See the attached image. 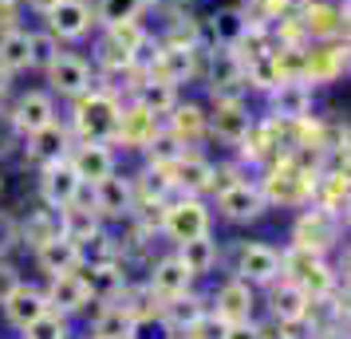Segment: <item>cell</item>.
<instances>
[{
    "label": "cell",
    "mask_w": 351,
    "mask_h": 339,
    "mask_svg": "<svg viewBox=\"0 0 351 339\" xmlns=\"http://www.w3.org/2000/svg\"><path fill=\"white\" fill-rule=\"evenodd\" d=\"M119 114H123V107H119L111 95H103V91H83V95L75 99L71 130L80 134V142H107V138H114V130H119Z\"/></svg>",
    "instance_id": "obj_1"
},
{
    "label": "cell",
    "mask_w": 351,
    "mask_h": 339,
    "mask_svg": "<svg viewBox=\"0 0 351 339\" xmlns=\"http://www.w3.org/2000/svg\"><path fill=\"white\" fill-rule=\"evenodd\" d=\"M48 91L60 99H80L83 91H91V64L75 55V51H56V60L44 67Z\"/></svg>",
    "instance_id": "obj_2"
},
{
    "label": "cell",
    "mask_w": 351,
    "mask_h": 339,
    "mask_svg": "<svg viewBox=\"0 0 351 339\" xmlns=\"http://www.w3.org/2000/svg\"><path fill=\"white\" fill-rule=\"evenodd\" d=\"M280 260H285V273L292 284H300L312 300H324L328 292L335 288V276L328 273V264H324V257H316V253H304V249H292V253H280Z\"/></svg>",
    "instance_id": "obj_3"
},
{
    "label": "cell",
    "mask_w": 351,
    "mask_h": 339,
    "mask_svg": "<svg viewBox=\"0 0 351 339\" xmlns=\"http://www.w3.org/2000/svg\"><path fill=\"white\" fill-rule=\"evenodd\" d=\"M162 233L170 237L174 244L190 241V237H202V233H209V210L202 197H182V201H174V205H166V213H162Z\"/></svg>",
    "instance_id": "obj_4"
},
{
    "label": "cell",
    "mask_w": 351,
    "mask_h": 339,
    "mask_svg": "<svg viewBox=\"0 0 351 339\" xmlns=\"http://www.w3.org/2000/svg\"><path fill=\"white\" fill-rule=\"evenodd\" d=\"M83 186L75 178V170H71V162L67 158H56V162H44V174H40V197H44V205L48 210H67L71 201H80L83 197Z\"/></svg>",
    "instance_id": "obj_5"
},
{
    "label": "cell",
    "mask_w": 351,
    "mask_h": 339,
    "mask_svg": "<svg viewBox=\"0 0 351 339\" xmlns=\"http://www.w3.org/2000/svg\"><path fill=\"white\" fill-rule=\"evenodd\" d=\"M285 276V260H280V253L272 249V244L265 241H249L241 244L237 253V280H245V284H276Z\"/></svg>",
    "instance_id": "obj_6"
},
{
    "label": "cell",
    "mask_w": 351,
    "mask_h": 339,
    "mask_svg": "<svg viewBox=\"0 0 351 339\" xmlns=\"http://www.w3.org/2000/svg\"><path fill=\"white\" fill-rule=\"evenodd\" d=\"M44 20H48V32L56 40H83L95 28V12L87 0H56L44 12Z\"/></svg>",
    "instance_id": "obj_7"
},
{
    "label": "cell",
    "mask_w": 351,
    "mask_h": 339,
    "mask_svg": "<svg viewBox=\"0 0 351 339\" xmlns=\"http://www.w3.org/2000/svg\"><path fill=\"white\" fill-rule=\"evenodd\" d=\"M44 300H48L51 312H60V316H80L87 312L91 304V288H87V276L75 268V273H60V276H48V292H44Z\"/></svg>",
    "instance_id": "obj_8"
},
{
    "label": "cell",
    "mask_w": 351,
    "mask_h": 339,
    "mask_svg": "<svg viewBox=\"0 0 351 339\" xmlns=\"http://www.w3.org/2000/svg\"><path fill=\"white\" fill-rule=\"evenodd\" d=\"M217 213L233 225H249L265 213V194L249 186V181H233V186H221L217 190Z\"/></svg>",
    "instance_id": "obj_9"
},
{
    "label": "cell",
    "mask_w": 351,
    "mask_h": 339,
    "mask_svg": "<svg viewBox=\"0 0 351 339\" xmlns=\"http://www.w3.org/2000/svg\"><path fill=\"white\" fill-rule=\"evenodd\" d=\"M292 237H296V249L324 257V253L335 244V237H339V221H335L332 210H308L300 221H296Z\"/></svg>",
    "instance_id": "obj_10"
},
{
    "label": "cell",
    "mask_w": 351,
    "mask_h": 339,
    "mask_svg": "<svg viewBox=\"0 0 351 339\" xmlns=\"http://www.w3.org/2000/svg\"><path fill=\"white\" fill-rule=\"evenodd\" d=\"M91 201H95V213L107 217V221H123L134 213V190H130V178L123 174H107L103 181L91 186Z\"/></svg>",
    "instance_id": "obj_11"
},
{
    "label": "cell",
    "mask_w": 351,
    "mask_h": 339,
    "mask_svg": "<svg viewBox=\"0 0 351 339\" xmlns=\"http://www.w3.org/2000/svg\"><path fill=\"white\" fill-rule=\"evenodd\" d=\"M253 307H256V292L253 284H245V280H225L221 288H217V296H213V316L221 323H249L253 320Z\"/></svg>",
    "instance_id": "obj_12"
},
{
    "label": "cell",
    "mask_w": 351,
    "mask_h": 339,
    "mask_svg": "<svg viewBox=\"0 0 351 339\" xmlns=\"http://www.w3.org/2000/svg\"><path fill=\"white\" fill-rule=\"evenodd\" d=\"M8 118H12L16 134H32V130L48 127V123H56V95L51 91H24V95H16Z\"/></svg>",
    "instance_id": "obj_13"
},
{
    "label": "cell",
    "mask_w": 351,
    "mask_h": 339,
    "mask_svg": "<svg viewBox=\"0 0 351 339\" xmlns=\"http://www.w3.org/2000/svg\"><path fill=\"white\" fill-rule=\"evenodd\" d=\"M67 162H71V170L83 186H95L107 174H114V154L107 142H75L67 150Z\"/></svg>",
    "instance_id": "obj_14"
},
{
    "label": "cell",
    "mask_w": 351,
    "mask_h": 339,
    "mask_svg": "<svg viewBox=\"0 0 351 339\" xmlns=\"http://www.w3.org/2000/svg\"><path fill=\"white\" fill-rule=\"evenodd\" d=\"M36 264H40L48 276L75 273V268L83 264V249H80L75 237H67L64 229H60L56 237H48L44 244H36Z\"/></svg>",
    "instance_id": "obj_15"
},
{
    "label": "cell",
    "mask_w": 351,
    "mask_h": 339,
    "mask_svg": "<svg viewBox=\"0 0 351 339\" xmlns=\"http://www.w3.org/2000/svg\"><path fill=\"white\" fill-rule=\"evenodd\" d=\"M269 288H272V296H269L272 323H280V327H296V323H304L312 296H308L300 284H292V280H280V284H269Z\"/></svg>",
    "instance_id": "obj_16"
},
{
    "label": "cell",
    "mask_w": 351,
    "mask_h": 339,
    "mask_svg": "<svg viewBox=\"0 0 351 339\" xmlns=\"http://www.w3.org/2000/svg\"><path fill=\"white\" fill-rule=\"evenodd\" d=\"M174 186L182 194H206V190H217V170H213V162L197 158V154H178L174 158Z\"/></svg>",
    "instance_id": "obj_17"
},
{
    "label": "cell",
    "mask_w": 351,
    "mask_h": 339,
    "mask_svg": "<svg viewBox=\"0 0 351 339\" xmlns=\"http://www.w3.org/2000/svg\"><path fill=\"white\" fill-rule=\"evenodd\" d=\"M190 284H193V276L186 273V264H182V260H178V257H162L158 264H154V273H150V284H146V288H150V296H154V300H162V304H166V300L186 296V292H190Z\"/></svg>",
    "instance_id": "obj_18"
},
{
    "label": "cell",
    "mask_w": 351,
    "mask_h": 339,
    "mask_svg": "<svg viewBox=\"0 0 351 339\" xmlns=\"http://www.w3.org/2000/svg\"><path fill=\"white\" fill-rule=\"evenodd\" d=\"M206 300L202 296H193V292H186V296H178V300H166L162 304V327L170 331V336H178V331H193L197 323L206 320Z\"/></svg>",
    "instance_id": "obj_19"
},
{
    "label": "cell",
    "mask_w": 351,
    "mask_h": 339,
    "mask_svg": "<svg viewBox=\"0 0 351 339\" xmlns=\"http://www.w3.org/2000/svg\"><path fill=\"white\" fill-rule=\"evenodd\" d=\"M0 307H4L8 327H16V331H20V327H28L32 320H40V316L48 312V300H44V292H40V288H32V284H24V280H20V288L12 292Z\"/></svg>",
    "instance_id": "obj_20"
},
{
    "label": "cell",
    "mask_w": 351,
    "mask_h": 339,
    "mask_svg": "<svg viewBox=\"0 0 351 339\" xmlns=\"http://www.w3.org/2000/svg\"><path fill=\"white\" fill-rule=\"evenodd\" d=\"M67 146H71V130L56 118L48 127H40L28 134V158L32 162H56V158H67Z\"/></svg>",
    "instance_id": "obj_21"
},
{
    "label": "cell",
    "mask_w": 351,
    "mask_h": 339,
    "mask_svg": "<svg viewBox=\"0 0 351 339\" xmlns=\"http://www.w3.org/2000/svg\"><path fill=\"white\" fill-rule=\"evenodd\" d=\"M28 67H32V32H24V28L0 32V71L16 75Z\"/></svg>",
    "instance_id": "obj_22"
},
{
    "label": "cell",
    "mask_w": 351,
    "mask_h": 339,
    "mask_svg": "<svg viewBox=\"0 0 351 339\" xmlns=\"http://www.w3.org/2000/svg\"><path fill=\"white\" fill-rule=\"evenodd\" d=\"M174 257L186 264V273H190V276H206V273H213V264H217V241H213L209 233L190 237V241L178 244Z\"/></svg>",
    "instance_id": "obj_23"
},
{
    "label": "cell",
    "mask_w": 351,
    "mask_h": 339,
    "mask_svg": "<svg viewBox=\"0 0 351 339\" xmlns=\"http://www.w3.org/2000/svg\"><path fill=\"white\" fill-rule=\"evenodd\" d=\"M209 130L229 146H241L249 142V134H253V123H249V114L241 111L237 103H229V107H217V114L209 118Z\"/></svg>",
    "instance_id": "obj_24"
},
{
    "label": "cell",
    "mask_w": 351,
    "mask_h": 339,
    "mask_svg": "<svg viewBox=\"0 0 351 339\" xmlns=\"http://www.w3.org/2000/svg\"><path fill=\"white\" fill-rule=\"evenodd\" d=\"M206 130H209V118L202 114V107H174V111H170V142L190 146V142H197Z\"/></svg>",
    "instance_id": "obj_25"
},
{
    "label": "cell",
    "mask_w": 351,
    "mask_h": 339,
    "mask_svg": "<svg viewBox=\"0 0 351 339\" xmlns=\"http://www.w3.org/2000/svg\"><path fill=\"white\" fill-rule=\"evenodd\" d=\"M134 312H130L127 304H107L103 312H99V320H95V339H130L134 336Z\"/></svg>",
    "instance_id": "obj_26"
},
{
    "label": "cell",
    "mask_w": 351,
    "mask_h": 339,
    "mask_svg": "<svg viewBox=\"0 0 351 339\" xmlns=\"http://www.w3.org/2000/svg\"><path fill=\"white\" fill-rule=\"evenodd\" d=\"M87 288H91V300H119L123 296V288H127V276L114 268L111 260H99V264H91V276H87Z\"/></svg>",
    "instance_id": "obj_27"
},
{
    "label": "cell",
    "mask_w": 351,
    "mask_h": 339,
    "mask_svg": "<svg viewBox=\"0 0 351 339\" xmlns=\"http://www.w3.org/2000/svg\"><path fill=\"white\" fill-rule=\"evenodd\" d=\"M308 107H312V91L304 83H280L272 91V111L280 114V118H304Z\"/></svg>",
    "instance_id": "obj_28"
},
{
    "label": "cell",
    "mask_w": 351,
    "mask_h": 339,
    "mask_svg": "<svg viewBox=\"0 0 351 339\" xmlns=\"http://www.w3.org/2000/svg\"><path fill=\"white\" fill-rule=\"evenodd\" d=\"M209 32H213V40H217V44L233 48L241 36L249 32V20L241 16L237 8H221V12H213V16H209Z\"/></svg>",
    "instance_id": "obj_29"
},
{
    "label": "cell",
    "mask_w": 351,
    "mask_h": 339,
    "mask_svg": "<svg viewBox=\"0 0 351 339\" xmlns=\"http://www.w3.org/2000/svg\"><path fill=\"white\" fill-rule=\"evenodd\" d=\"M60 233V213L56 210H36V213H28V221L20 225V241L24 244H44L48 237H56Z\"/></svg>",
    "instance_id": "obj_30"
},
{
    "label": "cell",
    "mask_w": 351,
    "mask_h": 339,
    "mask_svg": "<svg viewBox=\"0 0 351 339\" xmlns=\"http://www.w3.org/2000/svg\"><path fill=\"white\" fill-rule=\"evenodd\" d=\"M71 336V320L60 312H44L40 320H32L28 327H20V339H67Z\"/></svg>",
    "instance_id": "obj_31"
},
{
    "label": "cell",
    "mask_w": 351,
    "mask_h": 339,
    "mask_svg": "<svg viewBox=\"0 0 351 339\" xmlns=\"http://www.w3.org/2000/svg\"><path fill=\"white\" fill-rule=\"evenodd\" d=\"M146 0H99L95 16L107 24V28H114V24H134V20L143 16Z\"/></svg>",
    "instance_id": "obj_32"
},
{
    "label": "cell",
    "mask_w": 351,
    "mask_h": 339,
    "mask_svg": "<svg viewBox=\"0 0 351 339\" xmlns=\"http://www.w3.org/2000/svg\"><path fill=\"white\" fill-rule=\"evenodd\" d=\"M143 107L150 114H170L178 107V95H174V83H150L146 87V95H143Z\"/></svg>",
    "instance_id": "obj_33"
},
{
    "label": "cell",
    "mask_w": 351,
    "mask_h": 339,
    "mask_svg": "<svg viewBox=\"0 0 351 339\" xmlns=\"http://www.w3.org/2000/svg\"><path fill=\"white\" fill-rule=\"evenodd\" d=\"M162 64H166V83H182L193 71V51L170 48V51H162Z\"/></svg>",
    "instance_id": "obj_34"
},
{
    "label": "cell",
    "mask_w": 351,
    "mask_h": 339,
    "mask_svg": "<svg viewBox=\"0 0 351 339\" xmlns=\"http://www.w3.org/2000/svg\"><path fill=\"white\" fill-rule=\"evenodd\" d=\"M60 51V40L51 32H32V67H48Z\"/></svg>",
    "instance_id": "obj_35"
},
{
    "label": "cell",
    "mask_w": 351,
    "mask_h": 339,
    "mask_svg": "<svg viewBox=\"0 0 351 339\" xmlns=\"http://www.w3.org/2000/svg\"><path fill=\"white\" fill-rule=\"evenodd\" d=\"M16 244H20V221L12 217V213L0 210V257H4V253H12Z\"/></svg>",
    "instance_id": "obj_36"
},
{
    "label": "cell",
    "mask_w": 351,
    "mask_h": 339,
    "mask_svg": "<svg viewBox=\"0 0 351 339\" xmlns=\"http://www.w3.org/2000/svg\"><path fill=\"white\" fill-rule=\"evenodd\" d=\"M16 288H20V268H16V264H4V260H0V304H4V300H8Z\"/></svg>",
    "instance_id": "obj_37"
},
{
    "label": "cell",
    "mask_w": 351,
    "mask_h": 339,
    "mask_svg": "<svg viewBox=\"0 0 351 339\" xmlns=\"http://www.w3.org/2000/svg\"><path fill=\"white\" fill-rule=\"evenodd\" d=\"M16 127H12V118L8 114H0V158H8L12 150H16Z\"/></svg>",
    "instance_id": "obj_38"
},
{
    "label": "cell",
    "mask_w": 351,
    "mask_h": 339,
    "mask_svg": "<svg viewBox=\"0 0 351 339\" xmlns=\"http://www.w3.org/2000/svg\"><path fill=\"white\" fill-rule=\"evenodd\" d=\"M217 339H261V327H253V320L249 323H225Z\"/></svg>",
    "instance_id": "obj_39"
},
{
    "label": "cell",
    "mask_w": 351,
    "mask_h": 339,
    "mask_svg": "<svg viewBox=\"0 0 351 339\" xmlns=\"http://www.w3.org/2000/svg\"><path fill=\"white\" fill-rule=\"evenodd\" d=\"M316 339H348V331L339 327V323H332V327H319V336Z\"/></svg>",
    "instance_id": "obj_40"
},
{
    "label": "cell",
    "mask_w": 351,
    "mask_h": 339,
    "mask_svg": "<svg viewBox=\"0 0 351 339\" xmlns=\"http://www.w3.org/2000/svg\"><path fill=\"white\" fill-rule=\"evenodd\" d=\"M261 339H300V336H292L288 327H280V323H276V331H261Z\"/></svg>",
    "instance_id": "obj_41"
},
{
    "label": "cell",
    "mask_w": 351,
    "mask_h": 339,
    "mask_svg": "<svg viewBox=\"0 0 351 339\" xmlns=\"http://www.w3.org/2000/svg\"><path fill=\"white\" fill-rule=\"evenodd\" d=\"M146 4H154V8H166V12H174V8L190 4V0H146Z\"/></svg>",
    "instance_id": "obj_42"
},
{
    "label": "cell",
    "mask_w": 351,
    "mask_h": 339,
    "mask_svg": "<svg viewBox=\"0 0 351 339\" xmlns=\"http://www.w3.org/2000/svg\"><path fill=\"white\" fill-rule=\"evenodd\" d=\"M28 4H32L36 12H40V16H44V12H48L51 4H56V0H28Z\"/></svg>",
    "instance_id": "obj_43"
},
{
    "label": "cell",
    "mask_w": 351,
    "mask_h": 339,
    "mask_svg": "<svg viewBox=\"0 0 351 339\" xmlns=\"http://www.w3.org/2000/svg\"><path fill=\"white\" fill-rule=\"evenodd\" d=\"M170 339H197V336H190V331H178V336H170Z\"/></svg>",
    "instance_id": "obj_44"
},
{
    "label": "cell",
    "mask_w": 351,
    "mask_h": 339,
    "mask_svg": "<svg viewBox=\"0 0 351 339\" xmlns=\"http://www.w3.org/2000/svg\"><path fill=\"white\" fill-rule=\"evenodd\" d=\"M0 4H20V0H0Z\"/></svg>",
    "instance_id": "obj_45"
},
{
    "label": "cell",
    "mask_w": 351,
    "mask_h": 339,
    "mask_svg": "<svg viewBox=\"0 0 351 339\" xmlns=\"http://www.w3.org/2000/svg\"><path fill=\"white\" fill-rule=\"evenodd\" d=\"M0 194H4V178H0Z\"/></svg>",
    "instance_id": "obj_46"
}]
</instances>
